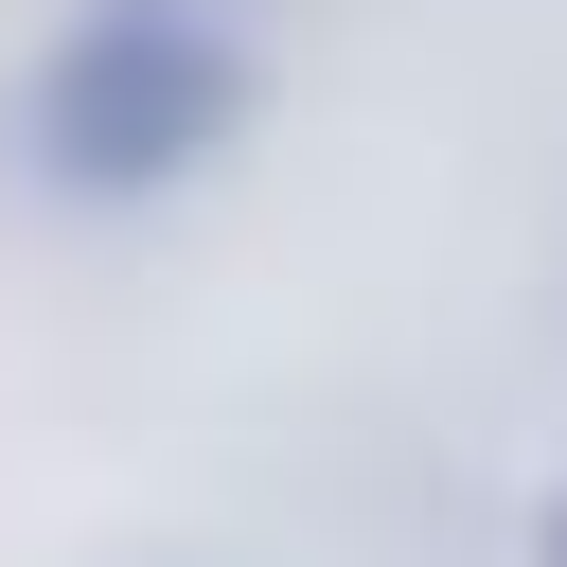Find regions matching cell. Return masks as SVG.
I'll return each instance as SVG.
<instances>
[{
    "instance_id": "cell-1",
    "label": "cell",
    "mask_w": 567,
    "mask_h": 567,
    "mask_svg": "<svg viewBox=\"0 0 567 567\" xmlns=\"http://www.w3.org/2000/svg\"><path fill=\"white\" fill-rule=\"evenodd\" d=\"M230 142H248V35H230L213 0H89V18L35 53V89H18V159H35L53 195H89V213L177 195V177H213Z\"/></svg>"
},
{
    "instance_id": "cell-2",
    "label": "cell",
    "mask_w": 567,
    "mask_h": 567,
    "mask_svg": "<svg viewBox=\"0 0 567 567\" xmlns=\"http://www.w3.org/2000/svg\"><path fill=\"white\" fill-rule=\"evenodd\" d=\"M532 549H549V567H567V496H549V532H532Z\"/></svg>"
}]
</instances>
